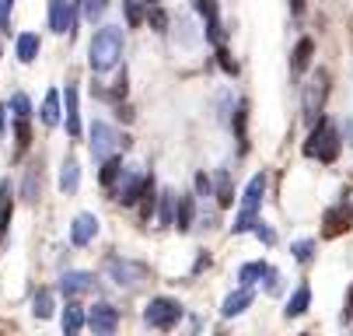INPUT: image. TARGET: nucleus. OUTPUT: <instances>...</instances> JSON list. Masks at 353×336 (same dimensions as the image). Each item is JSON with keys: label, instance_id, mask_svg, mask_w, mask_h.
I'll use <instances>...</instances> for the list:
<instances>
[{"label": "nucleus", "instance_id": "obj_39", "mask_svg": "<svg viewBox=\"0 0 353 336\" xmlns=\"http://www.w3.org/2000/svg\"><path fill=\"white\" fill-rule=\"evenodd\" d=\"M105 8H109V0H84V18L88 21H98L105 14Z\"/></svg>", "mask_w": 353, "mask_h": 336}, {"label": "nucleus", "instance_id": "obj_24", "mask_svg": "<svg viewBox=\"0 0 353 336\" xmlns=\"http://www.w3.org/2000/svg\"><path fill=\"white\" fill-rule=\"evenodd\" d=\"M214 193H217V204H221V207H231V204H234V182H231V172H228V168L217 172Z\"/></svg>", "mask_w": 353, "mask_h": 336}, {"label": "nucleus", "instance_id": "obj_47", "mask_svg": "<svg viewBox=\"0 0 353 336\" xmlns=\"http://www.w3.org/2000/svg\"><path fill=\"white\" fill-rule=\"evenodd\" d=\"M0 144H4V106H0Z\"/></svg>", "mask_w": 353, "mask_h": 336}, {"label": "nucleus", "instance_id": "obj_38", "mask_svg": "<svg viewBox=\"0 0 353 336\" xmlns=\"http://www.w3.org/2000/svg\"><path fill=\"white\" fill-rule=\"evenodd\" d=\"M192 8L199 11V18H203V21H214V18H221L217 0H192Z\"/></svg>", "mask_w": 353, "mask_h": 336}, {"label": "nucleus", "instance_id": "obj_18", "mask_svg": "<svg viewBox=\"0 0 353 336\" xmlns=\"http://www.w3.org/2000/svg\"><path fill=\"white\" fill-rule=\"evenodd\" d=\"M308 305H312V287H308V284H301L297 291L290 295L283 315H287V319H297V315H305V312H308Z\"/></svg>", "mask_w": 353, "mask_h": 336}, {"label": "nucleus", "instance_id": "obj_32", "mask_svg": "<svg viewBox=\"0 0 353 336\" xmlns=\"http://www.w3.org/2000/svg\"><path fill=\"white\" fill-rule=\"evenodd\" d=\"M32 312H35V319H49V315H53V291H39L35 302H32Z\"/></svg>", "mask_w": 353, "mask_h": 336}, {"label": "nucleus", "instance_id": "obj_10", "mask_svg": "<svg viewBox=\"0 0 353 336\" xmlns=\"http://www.w3.org/2000/svg\"><path fill=\"white\" fill-rule=\"evenodd\" d=\"M94 287V273H84V270H67L63 277H60V295H67V298H81V295H88Z\"/></svg>", "mask_w": 353, "mask_h": 336}, {"label": "nucleus", "instance_id": "obj_13", "mask_svg": "<svg viewBox=\"0 0 353 336\" xmlns=\"http://www.w3.org/2000/svg\"><path fill=\"white\" fill-rule=\"evenodd\" d=\"M252 298H256V295H252V287H248V284H241L238 291H231V295L224 298V305H221V315H224V319H234V315H241V312L252 305Z\"/></svg>", "mask_w": 353, "mask_h": 336}, {"label": "nucleus", "instance_id": "obj_8", "mask_svg": "<svg viewBox=\"0 0 353 336\" xmlns=\"http://www.w3.org/2000/svg\"><path fill=\"white\" fill-rule=\"evenodd\" d=\"M88 329L91 333H98V336H112L116 329H119V308H112V305H94L91 312H88Z\"/></svg>", "mask_w": 353, "mask_h": 336}, {"label": "nucleus", "instance_id": "obj_36", "mask_svg": "<svg viewBox=\"0 0 353 336\" xmlns=\"http://www.w3.org/2000/svg\"><path fill=\"white\" fill-rule=\"evenodd\" d=\"M217 67H221L228 77H238V60L231 57V50H224V46H217Z\"/></svg>", "mask_w": 353, "mask_h": 336}, {"label": "nucleus", "instance_id": "obj_4", "mask_svg": "<svg viewBox=\"0 0 353 336\" xmlns=\"http://www.w3.org/2000/svg\"><path fill=\"white\" fill-rule=\"evenodd\" d=\"M179 319H182V305L175 298H150L143 308V322L150 329H172L179 326Z\"/></svg>", "mask_w": 353, "mask_h": 336}, {"label": "nucleus", "instance_id": "obj_6", "mask_svg": "<svg viewBox=\"0 0 353 336\" xmlns=\"http://www.w3.org/2000/svg\"><path fill=\"white\" fill-rule=\"evenodd\" d=\"M105 273L119 284V287H140L147 280V266L143 263H133V259H119V256H109L105 259Z\"/></svg>", "mask_w": 353, "mask_h": 336}, {"label": "nucleus", "instance_id": "obj_16", "mask_svg": "<svg viewBox=\"0 0 353 336\" xmlns=\"http://www.w3.org/2000/svg\"><path fill=\"white\" fill-rule=\"evenodd\" d=\"M11 217H14V200H11V179H0V242L11 228Z\"/></svg>", "mask_w": 353, "mask_h": 336}, {"label": "nucleus", "instance_id": "obj_44", "mask_svg": "<svg viewBox=\"0 0 353 336\" xmlns=\"http://www.w3.org/2000/svg\"><path fill=\"white\" fill-rule=\"evenodd\" d=\"M353 319V287H350V295H346V308H343V322Z\"/></svg>", "mask_w": 353, "mask_h": 336}, {"label": "nucleus", "instance_id": "obj_40", "mask_svg": "<svg viewBox=\"0 0 353 336\" xmlns=\"http://www.w3.org/2000/svg\"><path fill=\"white\" fill-rule=\"evenodd\" d=\"M11 11H14V0H0V35L11 32Z\"/></svg>", "mask_w": 353, "mask_h": 336}, {"label": "nucleus", "instance_id": "obj_3", "mask_svg": "<svg viewBox=\"0 0 353 336\" xmlns=\"http://www.w3.org/2000/svg\"><path fill=\"white\" fill-rule=\"evenodd\" d=\"M130 148V137H119L109 123H91V140H88V151H91V158L94 161H105V158H112L116 155V148Z\"/></svg>", "mask_w": 353, "mask_h": 336}, {"label": "nucleus", "instance_id": "obj_37", "mask_svg": "<svg viewBox=\"0 0 353 336\" xmlns=\"http://www.w3.org/2000/svg\"><path fill=\"white\" fill-rule=\"evenodd\" d=\"M14 140H18V151H28V144H32V126H28V119H14Z\"/></svg>", "mask_w": 353, "mask_h": 336}, {"label": "nucleus", "instance_id": "obj_27", "mask_svg": "<svg viewBox=\"0 0 353 336\" xmlns=\"http://www.w3.org/2000/svg\"><path fill=\"white\" fill-rule=\"evenodd\" d=\"M119 172H123V158H116V155H112V158H105V161H102V172H98V182L112 189V182L119 179Z\"/></svg>", "mask_w": 353, "mask_h": 336}, {"label": "nucleus", "instance_id": "obj_7", "mask_svg": "<svg viewBox=\"0 0 353 336\" xmlns=\"http://www.w3.org/2000/svg\"><path fill=\"white\" fill-rule=\"evenodd\" d=\"M325 95H329V74L319 70V74L305 84V119H308V123L319 119V112H322V106H325Z\"/></svg>", "mask_w": 353, "mask_h": 336}, {"label": "nucleus", "instance_id": "obj_23", "mask_svg": "<svg viewBox=\"0 0 353 336\" xmlns=\"http://www.w3.org/2000/svg\"><path fill=\"white\" fill-rule=\"evenodd\" d=\"M14 50H18V60H21V63H32V60L39 57V50H42V42H39V35H35V32H21Z\"/></svg>", "mask_w": 353, "mask_h": 336}, {"label": "nucleus", "instance_id": "obj_22", "mask_svg": "<svg viewBox=\"0 0 353 336\" xmlns=\"http://www.w3.org/2000/svg\"><path fill=\"white\" fill-rule=\"evenodd\" d=\"M63 99H67V133L77 140L81 137V112H77V88L74 84H67Z\"/></svg>", "mask_w": 353, "mask_h": 336}, {"label": "nucleus", "instance_id": "obj_1", "mask_svg": "<svg viewBox=\"0 0 353 336\" xmlns=\"http://www.w3.org/2000/svg\"><path fill=\"white\" fill-rule=\"evenodd\" d=\"M123 57V28L116 25H102L94 32L91 46H88V63L94 74H109Z\"/></svg>", "mask_w": 353, "mask_h": 336}, {"label": "nucleus", "instance_id": "obj_34", "mask_svg": "<svg viewBox=\"0 0 353 336\" xmlns=\"http://www.w3.org/2000/svg\"><path fill=\"white\" fill-rule=\"evenodd\" d=\"M11 112H14V119H28V116H32V102H28L25 91L11 95Z\"/></svg>", "mask_w": 353, "mask_h": 336}, {"label": "nucleus", "instance_id": "obj_19", "mask_svg": "<svg viewBox=\"0 0 353 336\" xmlns=\"http://www.w3.org/2000/svg\"><path fill=\"white\" fill-rule=\"evenodd\" d=\"M231 126H234V140H238V148H241V151H248V102H245V99L234 106V119H231Z\"/></svg>", "mask_w": 353, "mask_h": 336}, {"label": "nucleus", "instance_id": "obj_31", "mask_svg": "<svg viewBox=\"0 0 353 336\" xmlns=\"http://www.w3.org/2000/svg\"><path fill=\"white\" fill-rule=\"evenodd\" d=\"M147 25L154 28V32H168V11L161 4H150L147 8Z\"/></svg>", "mask_w": 353, "mask_h": 336}, {"label": "nucleus", "instance_id": "obj_17", "mask_svg": "<svg viewBox=\"0 0 353 336\" xmlns=\"http://www.w3.org/2000/svg\"><path fill=\"white\" fill-rule=\"evenodd\" d=\"M77 186H81V165H77V158H67L60 165V189H63L67 197H74Z\"/></svg>", "mask_w": 353, "mask_h": 336}, {"label": "nucleus", "instance_id": "obj_2", "mask_svg": "<svg viewBox=\"0 0 353 336\" xmlns=\"http://www.w3.org/2000/svg\"><path fill=\"white\" fill-rule=\"evenodd\" d=\"M305 155H308V158H319V161H325V165L339 158V133L332 130L329 119H319V123H315L312 137L305 140Z\"/></svg>", "mask_w": 353, "mask_h": 336}, {"label": "nucleus", "instance_id": "obj_46", "mask_svg": "<svg viewBox=\"0 0 353 336\" xmlns=\"http://www.w3.org/2000/svg\"><path fill=\"white\" fill-rule=\"evenodd\" d=\"M116 116H119V119H133V112H130L126 106H119V109H116Z\"/></svg>", "mask_w": 353, "mask_h": 336}, {"label": "nucleus", "instance_id": "obj_28", "mask_svg": "<svg viewBox=\"0 0 353 336\" xmlns=\"http://www.w3.org/2000/svg\"><path fill=\"white\" fill-rule=\"evenodd\" d=\"M266 270H270V266H266V263H245V266H241V270H238V280H241V284H248V287H252V284H259V280H263V277H266Z\"/></svg>", "mask_w": 353, "mask_h": 336}, {"label": "nucleus", "instance_id": "obj_20", "mask_svg": "<svg viewBox=\"0 0 353 336\" xmlns=\"http://www.w3.org/2000/svg\"><path fill=\"white\" fill-rule=\"evenodd\" d=\"M312 53H315V42L305 35L297 46H294V60H290V70L294 74H305L308 67H312Z\"/></svg>", "mask_w": 353, "mask_h": 336}, {"label": "nucleus", "instance_id": "obj_30", "mask_svg": "<svg viewBox=\"0 0 353 336\" xmlns=\"http://www.w3.org/2000/svg\"><path fill=\"white\" fill-rule=\"evenodd\" d=\"M175 197H179V193H172V189H165V193H161V207H158V221H161L165 228H172V217H175Z\"/></svg>", "mask_w": 353, "mask_h": 336}, {"label": "nucleus", "instance_id": "obj_43", "mask_svg": "<svg viewBox=\"0 0 353 336\" xmlns=\"http://www.w3.org/2000/svg\"><path fill=\"white\" fill-rule=\"evenodd\" d=\"M266 291H270V295H280V291H283V284H280V273H276L273 266L266 270Z\"/></svg>", "mask_w": 353, "mask_h": 336}, {"label": "nucleus", "instance_id": "obj_15", "mask_svg": "<svg viewBox=\"0 0 353 336\" xmlns=\"http://www.w3.org/2000/svg\"><path fill=\"white\" fill-rule=\"evenodd\" d=\"M42 197V168L39 165H28L25 168V179H21V200L25 204H39Z\"/></svg>", "mask_w": 353, "mask_h": 336}, {"label": "nucleus", "instance_id": "obj_33", "mask_svg": "<svg viewBox=\"0 0 353 336\" xmlns=\"http://www.w3.org/2000/svg\"><path fill=\"white\" fill-rule=\"evenodd\" d=\"M290 253H294L297 263H305V266H308V263L315 259V242H312V238H301V242L290 246Z\"/></svg>", "mask_w": 353, "mask_h": 336}, {"label": "nucleus", "instance_id": "obj_5", "mask_svg": "<svg viewBox=\"0 0 353 336\" xmlns=\"http://www.w3.org/2000/svg\"><path fill=\"white\" fill-rule=\"evenodd\" d=\"M147 179H150V175L140 172V168H123L119 179L112 182V197H116L123 207H137V200H140V193H143Z\"/></svg>", "mask_w": 353, "mask_h": 336}, {"label": "nucleus", "instance_id": "obj_21", "mask_svg": "<svg viewBox=\"0 0 353 336\" xmlns=\"http://www.w3.org/2000/svg\"><path fill=\"white\" fill-rule=\"evenodd\" d=\"M263 197H266V175L259 172V175H252V182L245 186V197H241V207H252V210H259Z\"/></svg>", "mask_w": 353, "mask_h": 336}, {"label": "nucleus", "instance_id": "obj_35", "mask_svg": "<svg viewBox=\"0 0 353 336\" xmlns=\"http://www.w3.org/2000/svg\"><path fill=\"white\" fill-rule=\"evenodd\" d=\"M123 11H126V21H130V28H140L143 25V8H140V0H123Z\"/></svg>", "mask_w": 353, "mask_h": 336}, {"label": "nucleus", "instance_id": "obj_25", "mask_svg": "<svg viewBox=\"0 0 353 336\" xmlns=\"http://www.w3.org/2000/svg\"><path fill=\"white\" fill-rule=\"evenodd\" d=\"M84 326H88V315H84V308L70 302V305L63 308V333H67V336H74V333H81Z\"/></svg>", "mask_w": 353, "mask_h": 336}, {"label": "nucleus", "instance_id": "obj_14", "mask_svg": "<svg viewBox=\"0 0 353 336\" xmlns=\"http://www.w3.org/2000/svg\"><path fill=\"white\" fill-rule=\"evenodd\" d=\"M192 221H196V197L179 193V197H175V217H172V228L189 231V228H192Z\"/></svg>", "mask_w": 353, "mask_h": 336}, {"label": "nucleus", "instance_id": "obj_29", "mask_svg": "<svg viewBox=\"0 0 353 336\" xmlns=\"http://www.w3.org/2000/svg\"><path fill=\"white\" fill-rule=\"evenodd\" d=\"M256 224H259V214L252 210V207H241L231 228H234V235H245V231H252V228H256Z\"/></svg>", "mask_w": 353, "mask_h": 336}, {"label": "nucleus", "instance_id": "obj_9", "mask_svg": "<svg viewBox=\"0 0 353 336\" xmlns=\"http://www.w3.org/2000/svg\"><path fill=\"white\" fill-rule=\"evenodd\" d=\"M350 221H353V210H350V204H336V207H329L325 210V217H322V235L325 238H339L343 231H350Z\"/></svg>", "mask_w": 353, "mask_h": 336}, {"label": "nucleus", "instance_id": "obj_41", "mask_svg": "<svg viewBox=\"0 0 353 336\" xmlns=\"http://www.w3.org/2000/svg\"><path fill=\"white\" fill-rule=\"evenodd\" d=\"M252 231H256V238H259V242H266V246H276V231H273V228H270L263 217H259V224L252 228Z\"/></svg>", "mask_w": 353, "mask_h": 336}, {"label": "nucleus", "instance_id": "obj_12", "mask_svg": "<svg viewBox=\"0 0 353 336\" xmlns=\"http://www.w3.org/2000/svg\"><path fill=\"white\" fill-rule=\"evenodd\" d=\"M94 235H98V217L94 214H77L74 224H70V242L77 249H84V246H91Z\"/></svg>", "mask_w": 353, "mask_h": 336}, {"label": "nucleus", "instance_id": "obj_42", "mask_svg": "<svg viewBox=\"0 0 353 336\" xmlns=\"http://www.w3.org/2000/svg\"><path fill=\"white\" fill-rule=\"evenodd\" d=\"M196 193H199V197H210V193H214V182H210L207 172H199V175H196Z\"/></svg>", "mask_w": 353, "mask_h": 336}, {"label": "nucleus", "instance_id": "obj_26", "mask_svg": "<svg viewBox=\"0 0 353 336\" xmlns=\"http://www.w3.org/2000/svg\"><path fill=\"white\" fill-rule=\"evenodd\" d=\"M60 112H63V109H60V91H49L46 99H42V112H39L42 123H46V126H57V123H60Z\"/></svg>", "mask_w": 353, "mask_h": 336}, {"label": "nucleus", "instance_id": "obj_11", "mask_svg": "<svg viewBox=\"0 0 353 336\" xmlns=\"http://www.w3.org/2000/svg\"><path fill=\"white\" fill-rule=\"evenodd\" d=\"M49 28H53L57 35L74 32V8H70V0H53V4H49Z\"/></svg>", "mask_w": 353, "mask_h": 336}, {"label": "nucleus", "instance_id": "obj_45", "mask_svg": "<svg viewBox=\"0 0 353 336\" xmlns=\"http://www.w3.org/2000/svg\"><path fill=\"white\" fill-rule=\"evenodd\" d=\"M290 11H294V14H301V11H305V0H290Z\"/></svg>", "mask_w": 353, "mask_h": 336}]
</instances>
